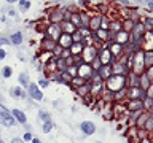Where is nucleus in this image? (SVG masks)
<instances>
[{
	"label": "nucleus",
	"instance_id": "f257e3e1",
	"mask_svg": "<svg viewBox=\"0 0 153 143\" xmlns=\"http://www.w3.org/2000/svg\"><path fill=\"white\" fill-rule=\"evenodd\" d=\"M0 122H2L3 126L10 127L14 124V118L11 116V113L7 111V110H2V111H0Z\"/></svg>",
	"mask_w": 153,
	"mask_h": 143
},
{
	"label": "nucleus",
	"instance_id": "f03ea898",
	"mask_svg": "<svg viewBox=\"0 0 153 143\" xmlns=\"http://www.w3.org/2000/svg\"><path fill=\"white\" fill-rule=\"evenodd\" d=\"M81 130H83V133H86V135H93L96 132V126L91 121H83L81 122Z\"/></svg>",
	"mask_w": 153,
	"mask_h": 143
},
{
	"label": "nucleus",
	"instance_id": "7ed1b4c3",
	"mask_svg": "<svg viewBox=\"0 0 153 143\" xmlns=\"http://www.w3.org/2000/svg\"><path fill=\"white\" fill-rule=\"evenodd\" d=\"M29 94H30V97L35 99V100H42L43 99V94H42V91L38 89L37 84H30V86H29Z\"/></svg>",
	"mask_w": 153,
	"mask_h": 143
},
{
	"label": "nucleus",
	"instance_id": "20e7f679",
	"mask_svg": "<svg viewBox=\"0 0 153 143\" xmlns=\"http://www.w3.org/2000/svg\"><path fill=\"white\" fill-rule=\"evenodd\" d=\"M59 43H61V48H65V49H69V48L74 45V40H72V35H67V33H64V35L59 37Z\"/></svg>",
	"mask_w": 153,
	"mask_h": 143
},
{
	"label": "nucleus",
	"instance_id": "39448f33",
	"mask_svg": "<svg viewBox=\"0 0 153 143\" xmlns=\"http://www.w3.org/2000/svg\"><path fill=\"white\" fill-rule=\"evenodd\" d=\"M11 116L14 118V121H18V122H21V124H26V121H27V119H26V114H24L21 110H16V108L11 111Z\"/></svg>",
	"mask_w": 153,
	"mask_h": 143
},
{
	"label": "nucleus",
	"instance_id": "423d86ee",
	"mask_svg": "<svg viewBox=\"0 0 153 143\" xmlns=\"http://www.w3.org/2000/svg\"><path fill=\"white\" fill-rule=\"evenodd\" d=\"M62 29H65L64 33H67V35H72L75 27H74V24H72L70 21H64V22H62Z\"/></svg>",
	"mask_w": 153,
	"mask_h": 143
},
{
	"label": "nucleus",
	"instance_id": "0eeeda50",
	"mask_svg": "<svg viewBox=\"0 0 153 143\" xmlns=\"http://www.w3.org/2000/svg\"><path fill=\"white\" fill-rule=\"evenodd\" d=\"M70 18H72L70 22L74 24V27H75V26H76V27H81V26H83V24H81V16H80L78 13H76V14H72Z\"/></svg>",
	"mask_w": 153,
	"mask_h": 143
},
{
	"label": "nucleus",
	"instance_id": "6e6552de",
	"mask_svg": "<svg viewBox=\"0 0 153 143\" xmlns=\"http://www.w3.org/2000/svg\"><path fill=\"white\" fill-rule=\"evenodd\" d=\"M11 43L13 45H21L22 43V33L21 32H14L11 37Z\"/></svg>",
	"mask_w": 153,
	"mask_h": 143
},
{
	"label": "nucleus",
	"instance_id": "1a4fd4ad",
	"mask_svg": "<svg viewBox=\"0 0 153 143\" xmlns=\"http://www.w3.org/2000/svg\"><path fill=\"white\" fill-rule=\"evenodd\" d=\"M94 57H96V48L91 46L89 49L85 51V60H91V59H94Z\"/></svg>",
	"mask_w": 153,
	"mask_h": 143
},
{
	"label": "nucleus",
	"instance_id": "9d476101",
	"mask_svg": "<svg viewBox=\"0 0 153 143\" xmlns=\"http://www.w3.org/2000/svg\"><path fill=\"white\" fill-rule=\"evenodd\" d=\"M10 92H11V95H13V97H16V99H18V97H26L21 88H13L11 91H10Z\"/></svg>",
	"mask_w": 153,
	"mask_h": 143
},
{
	"label": "nucleus",
	"instance_id": "9b49d317",
	"mask_svg": "<svg viewBox=\"0 0 153 143\" xmlns=\"http://www.w3.org/2000/svg\"><path fill=\"white\" fill-rule=\"evenodd\" d=\"M129 108H131V110H142L143 108V103L140 102V100H134V102L129 103Z\"/></svg>",
	"mask_w": 153,
	"mask_h": 143
},
{
	"label": "nucleus",
	"instance_id": "f8f14e48",
	"mask_svg": "<svg viewBox=\"0 0 153 143\" xmlns=\"http://www.w3.org/2000/svg\"><path fill=\"white\" fill-rule=\"evenodd\" d=\"M19 83H21L22 86H27L29 84V75L27 73H21V75H19Z\"/></svg>",
	"mask_w": 153,
	"mask_h": 143
},
{
	"label": "nucleus",
	"instance_id": "ddd939ff",
	"mask_svg": "<svg viewBox=\"0 0 153 143\" xmlns=\"http://www.w3.org/2000/svg\"><path fill=\"white\" fill-rule=\"evenodd\" d=\"M11 67H3L2 69V75H3V78H10V76H11Z\"/></svg>",
	"mask_w": 153,
	"mask_h": 143
},
{
	"label": "nucleus",
	"instance_id": "4468645a",
	"mask_svg": "<svg viewBox=\"0 0 153 143\" xmlns=\"http://www.w3.org/2000/svg\"><path fill=\"white\" fill-rule=\"evenodd\" d=\"M51 129H53V122H51V119H50V121H46L45 122V126H43V132H50L51 130Z\"/></svg>",
	"mask_w": 153,
	"mask_h": 143
},
{
	"label": "nucleus",
	"instance_id": "2eb2a0df",
	"mask_svg": "<svg viewBox=\"0 0 153 143\" xmlns=\"http://www.w3.org/2000/svg\"><path fill=\"white\" fill-rule=\"evenodd\" d=\"M43 45H45L46 49H53V48H54V41H53V40H45V41H43Z\"/></svg>",
	"mask_w": 153,
	"mask_h": 143
},
{
	"label": "nucleus",
	"instance_id": "dca6fc26",
	"mask_svg": "<svg viewBox=\"0 0 153 143\" xmlns=\"http://www.w3.org/2000/svg\"><path fill=\"white\" fill-rule=\"evenodd\" d=\"M19 7H21V10H27L29 7H30V2H24V0H21V2H19Z\"/></svg>",
	"mask_w": 153,
	"mask_h": 143
},
{
	"label": "nucleus",
	"instance_id": "f3484780",
	"mask_svg": "<svg viewBox=\"0 0 153 143\" xmlns=\"http://www.w3.org/2000/svg\"><path fill=\"white\" fill-rule=\"evenodd\" d=\"M74 84L75 86H81V84H83V80H81L80 76H78V78H74Z\"/></svg>",
	"mask_w": 153,
	"mask_h": 143
},
{
	"label": "nucleus",
	"instance_id": "a211bd4d",
	"mask_svg": "<svg viewBox=\"0 0 153 143\" xmlns=\"http://www.w3.org/2000/svg\"><path fill=\"white\" fill-rule=\"evenodd\" d=\"M38 116H40V118H43L45 121H50V116H48V114H46L45 111H40V113H38Z\"/></svg>",
	"mask_w": 153,
	"mask_h": 143
},
{
	"label": "nucleus",
	"instance_id": "6ab92c4d",
	"mask_svg": "<svg viewBox=\"0 0 153 143\" xmlns=\"http://www.w3.org/2000/svg\"><path fill=\"white\" fill-rule=\"evenodd\" d=\"M38 84H40L42 88H46V86H48V81H46V80H40V81H38Z\"/></svg>",
	"mask_w": 153,
	"mask_h": 143
},
{
	"label": "nucleus",
	"instance_id": "aec40b11",
	"mask_svg": "<svg viewBox=\"0 0 153 143\" xmlns=\"http://www.w3.org/2000/svg\"><path fill=\"white\" fill-rule=\"evenodd\" d=\"M24 140H26V142L32 140V135H30V133H29V132H26V133H24Z\"/></svg>",
	"mask_w": 153,
	"mask_h": 143
},
{
	"label": "nucleus",
	"instance_id": "412c9836",
	"mask_svg": "<svg viewBox=\"0 0 153 143\" xmlns=\"http://www.w3.org/2000/svg\"><path fill=\"white\" fill-rule=\"evenodd\" d=\"M10 43V40H7V38H0V46L2 45H8Z\"/></svg>",
	"mask_w": 153,
	"mask_h": 143
},
{
	"label": "nucleus",
	"instance_id": "4be33fe9",
	"mask_svg": "<svg viewBox=\"0 0 153 143\" xmlns=\"http://www.w3.org/2000/svg\"><path fill=\"white\" fill-rule=\"evenodd\" d=\"M5 56H7V52H5V49L0 48V59H5Z\"/></svg>",
	"mask_w": 153,
	"mask_h": 143
},
{
	"label": "nucleus",
	"instance_id": "5701e85b",
	"mask_svg": "<svg viewBox=\"0 0 153 143\" xmlns=\"http://www.w3.org/2000/svg\"><path fill=\"white\" fill-rule=\"evenodd\" d=\"M11 143H24V142L21 140V138H13V140H11Z\"/></svg>",
	"mask_w": 153,
	"mask_h": 143
},
{
	"label": "nucleus",
	"instance_id": "b1692460",
	"mask_svg": "<svg viewBox=\"0 0 153 143\" xmlns=\"http://www.w3.org/2000/svg\"><path fill=\"white\" fill-rule=\"evenodd\" d=\"M81 49V46H74L72 48V52H76V51H80Z\"/></svg>",
	"mask_w": 153,
	"mask_h": 143
},
{
	"label": "nucleus",
	"instance_id": "393cba45",
	"mask_svg": "<svg viewBox=\"0 0 153 143\" xmlns=\"http://www.w3.org/2000/svg\"><path fill=\"white\" fill-rule=\"evenodd\" d=\"M32 143H42V142L38 140V138H32Z\"/></svg>",
	"mask_w": 153,
	"mask_h": 143
},
{
	"label": "nucleus",
	"instance_id": "a878e982",
	"mask_svg": "<svg viewBox=\"0 0 153 143\" xmlns=\"http://www.w3.org/2000/svg\"><path fill=\"white\" fill-rule=\"evenodd\" d=\"M148 8H150V10H153V2H148Z\"/></svg>",
	"mask_w": 153,
	"mask_h": 143
},
{
	"label": "nucleus",
	"instance_id": "bb28decb",
	"mask_svg": "<svg viewBox=\"0 0 153 143\" xmlns=\"http://www.w3.org/2000/svg\"><path fill=\"white\" fill-rule=\"evenodd\" d=\"M0 103H2V95H0Z\"/></svg>",
	"mask_w": 153,
	"mask_h": 143
},
{
	"label": "nucleus",
	"instance_id": "cd10ccee",
	"mask_svg": "<svg viewBox=\"0 0 153 143\" xmlns=\"http://www.w3.org/2000/svg\"><path fill=\"white\" fill-rule=\"evenodd\" d=\"M0 143H5V142H3V140H0Z\"/></svg>",
	"mask_w": 153,
	"mask_h": 143
}]
</instances>
